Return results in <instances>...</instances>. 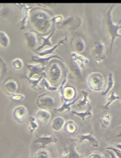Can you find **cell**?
Wrapping results in <instances>:
<instances>
[{
	"label": "cell",
	"instance_id": "obj_27",
	"mask_svg": "<svg viewBox=\"0 0 121 158\" xmlns=\"http://www.w3.org/2000/svg\"><path fill=\"white\" fill-rule=\"evenodd\" d=\"M120 99H121V97L120 96H117L114 91H112L111 95H110V96L106 98V102L105 104L104 105L102 109L103 110H108V109L110 107V106H111L113 103H114L115 101H116V100H120Z\"/></svg>",
	"mask_w": 121,
	"mask_h": 158
},
{
	"label": "cell",
	"instance_id": "obj_3",
	"mask_svg": "<svg viewBox=\"0 0 121 158\" xmlns=\"http://www.w3.org/2000/svg\"><path fill=\"white\" fill-rule=\"evenodd\" d=\"M88 87L93 91H100L104 88V78L103 75L99 72H93L89 75L86 79Z\"/></svg>",
	"mask_w": 121,
	"mask_h": 158
},
{
	"label": "cell",
	"instance_id": "obj_14",
	"mask_svg": "<svg viewBox=\"0 0 121 158\" xmlns=\"http://www.w3.org/2000/svg\"><path fill=\"white\" fill-rule=\"evenodd\" d=\"M27 67L28 68L29 70V78H33L34 76H43L45 74V72L44 70H45L46 67L42 66L40 64H27Z\"/></svg>",
	"mask_w": 121,
	"mask_h": 158
},
{
	"label": "cell",
	"instance_id": "obj_43",
	"mask_svg": "<svg viewBox=\"0 0 121 158\" xmlns=\"http://www.w3.org/2000/svg\"><path fill=\"white\" fill-rule=\"evenodd\" d=\"M106 151L107 153H108L110 155L111 158H118L117 157V155L115 154V152H113L112 151H110V150H106Z\"/></svg>",
	"mask_w": 121,
	"mask_h": 158
},
{
	"label": "cell",
	"instance_id": "obj_41",
	"mask_svg": "<svg viewBox=\"0 0 121 158\" xmlns=\"http://www.w3.org/2000/svg\"><path fill=\"white\" fill-rule=\"evenodd\" d=\"M63 20H64V17H63L61 15H58L56 16H53L52 18V23H56L57 24L61 23Z\"/></svg>",
	"mask_w": 121,
	"mask_h": 158
},
{
	"label": "cell",
	"instance_id": "obj_42",
	"mask_svg": "<svg viewBox=\"0 0 121 158\" xmlns=\"http://www.w3.org/2000/svg\"><path fill=\"white\" fill-rule=\"evenodd\" d=\"M114 138H120L121 139V125L118 127L117 131L114 135Z\"/></svg>",
	"mask_w": 121,
	"mask_h": 158
},
{
	"label": "cell",
	"instance_id": "obj_16",
	"mask_svg": "<svg viewBox=\"0 0 121 158\" xmlns=\"http://www.w3.org/2000/svg\"><path fill=\"white\" fill-rule=\"evenodd\" d=\"M93 134H94V132L92 130V131H90L89 133H88V134H81L78 135L77 140L79 141V143H81L84 141H88L90 144H91V146L93 147L97 148L99 146V142L97 140V139L94 137Z\"/></svg>",
	"mask_w": 121,
	"mask_h": 158
},
{
	"label": "cell",
	"instance_id": "obj_29",
	"mask_svg": "<svg viewBox=\"0 0 121 158\" xmlns=\"http://www.w3.org/2000/svg\"><path fill=\"white\" fill-rule=\"evenodd\" d=\"M10 44V39L6 32L0 31V45L3 48H7Z\"/></svg>",
	"mask_w": 121,
	"mask_h": 158
},
{
	"label": "cell",
	"instance_id": "obj_36",
	"mask_svg": "<svg viewBox=\"0 0 121 158\" xmlns=\"http://www.w3.org/2000/svg\"><path fill=\"white\" fill-rule=\"evenodd\" d=\"M7 72V66L3 59L0 57V80L4 77Z\"/></svg>",
	"mask_w": 121,
	"mask_h": 158
},
{
	"label": "cell",
	"instance_id": "obj_12",
	"mask_svg": "<svg viewBox=\"0 0 121 158\" xmlns=\"http://www.w3.org/2000/svg\"><path fill=\"white\" fill-rule=\"evenodd\" d=\"M25 37L27 45L31 50H35L37 49L38 45V34L35 31H29L24 34Z\"/></svg>",
	"mask_w": 121,
	"mask_h": 158
},
{
	"label": "cell",
	"instance_id": "obj_32",
	"mask_svg": "<svg viewBox=\"0 0 121 158\" xmlns=\"http://www.w3.org/2000/svg\"><path fill=\"white\" fill-rule=\"evenodd\" d=\"M114 84H115V81H114V76H113V74L111 73H110L109 74L108 82H107L106 88L105 89V91H103L101 94L102 96H106V95L108 94V93L113 89V87H114Z\"/></svg>",
	"mask_w": 121,
	"mask_h": 158
},
{
	"label": "cell",
	"instance_id": "obj_4",
	"mask_svg": "<svg viewBox=\"0 0 121 158\" xmlns=\"http://www.w3.org/2000/svg\"><path fill=\"white\" fill-rule=\"evenodd\" d=\"M66 81L67 77H65L64 79V80L63 81L61 86L60 87V100H66V101H72V100H74L77 98V91L76 89L74 86H64Z\"/></svg>",
	"mask_w": 121,
	"mask_h": 158
},
{
	"label": "cell",
	"instance_id": "obj_45",
	"mask_svg": "<svg viewBox=\"0 0 121 158\" xmlns=\"http://www.w3.org/2000/svg\"><path fill=\"white\" fill-rule=\"evenodd\" d=\"M120 105H121V104H120Z\"/></svg>",
	"mask_w": 121,
	"mask_h": 158
},
{
	"label": "cell",
	"instance_id": "obj_20",
	"mask_svg": "<svg viewBox=\"0 0 121 158\" xmlns=\"http://www.w3.org/2000/svg\"><path fill=\"white\" fill-rule=\"evenodd\" d=\"M65 124V119L61 116H56L52 121V128L54 131L59 132L64 128Z\"/></svg>",
	"mask_w": 121,
	"mask_h": 158
},
{
	"label": "cell",
	"instance_id": "obj_18",
	"mask_svg": "<svg viewBox=\"0 0 121 158\" xmlns=\"http://www.w3.org/2000/svg\"><path fill=\"white\" fill-rule=\"evenodd\" d=\"M71 57H72L73 61L75 62L81 69H84L85 66L89 63V59H88L86 57L81 55V54L75 52H71Z\"/></svg>",
	"mask_w": 121,
	"mask_h": 158
},
{
	"label": "cell",
	"instance_id": "obj_35",
	"mask_svg": "<svg viewBox=\"0 0 121 158\" xmlns=\"http://www.w3.org/2000/svg\"><path fill=\"white\" fill-rule=\"evenodd\" d=\"M12 66L14 68V69L19 70L23 69V67L24 66V63L23 61L20 58H16L14 59L11 62Z\"/></svg>",
	"mask_w": 121,
	"mask_h": 158
},
{
	"label": "cell",
	"instance_id": "obj_40",
	"mask_svg": "<svg viewBox=\"0 0 121 158\" xmlns=\"http://www.w3.org/2000/svg\"><path fill=\"white\" fill-rule=\"evenodd\" d=\"M106 150H110V151H112L113 152H115V154L117 155V157L118 158H121V151H120L119 149L115 148V147L109 146V147H106Z\"/></svg>",
	"mask_w": 121,
	"mask_h": 158
},
{
	"label": "cell",
	"instance_id": "obj_28",
	"mask_svg": "<svg viewBox=\"0 0 121 158\" xmlns=\"http://www.w3.org/2000/svg\"><path fill=\"white\" fill-rule=\"evenodd\" d=\"M112 118V116L110 113H107L104 115L102 118H100V126L102 129H106L107 127L109 126L110 123H111Z\"/></svg>",
	"mask_w": 121,
	"mask_h": 158
},
{
	"label": "cell",
	"instance_id": "obj_13",
	"mask_svg": "<svg viewBox=\"0 0 121 158\" xmlns=\"http://www.w3.org/2000/svg\"><path fill=\"white\" fill-rule=\"evenodd\" d=\"M53 59H57L60 60V61H62L63 62L64 61V59H63L61 57L57 55H51L48 56H39L38 55H33L31 56V61L36 63V64H40L42 66L47 67V66H48L49 64V61Z\"/></svg>",
	"mask_w": 121,
	"mask_h": 158
},
{
	"label": "cell",
	"instance_id": "obj_6",
	"mask_svg": "<svg viewBox=\"0 0 121 158\" xmlns=\"http://www.w3.org/2000/svg\"><path fill=\"white\" fill-rule=\"evenodd\" d=\"M36 105L41 110L52 109L54 107L55 100L48 94V93H44L40 95L36 100Z\"/></svg>",
	"mask_w": 121,
	"mask_h": 158
},
{
	"label": "cell",
	"instance_id": "obj_11",
	"mask_svg": "<svg viewBox=\"0 0 121 158\" xmlns=\"http://www.w3.org/2000/svg\"><path fill=\"white\" fill-rule=\"evenodd\" d=\"M58 141V138L54 135L48 136H39L36 135V139L34 141V143H41L40 148H45L50 143H55Z\"/></svg>",
	"mask_w": 121,
	"mask_h": 158
},
{
	"label": "cell",
	"instance_id": "obj_5",
	"mask_svg": "<svg viewBox=\"0 0 121 158\" xmlns=\"http://www.w3.org/2000/svg\"><path fill=\"white\" fill-rule=\"evenodd\" d=\"M48 73L49 80L52 82L57 83L60 80L62 77V68L58 63L53 61L49 64Z\"/></svg>",
	"mask_w": 121,
	"mask_h": 158
},
{
	"label": "cell",
	"instance_id": "obj_39",
	"mask_svg": "<svg viewBox=\"0 0 121 158\" xmlns=\"http://www.w3.org/2000/svg\"><path fill=\"white\" fill-rule=\"evenodd\" d=\"M10 98H11L13 100H15V101H23V100L25 99V96L23 94L17 93V94H13L12 96H10Z\"/></svg>",
	"mask_w": 121,
	"mask_h": 158
},
{
	"label": "cell",
	"instance_id": "obj_31",
	"mask_svg": "<svg viewBox=\"0 0 121 158\" xmlns=\"http://www.w3.org/2000/svg\"><path fill=\"white\" fill-rule=\"evenodd\" d=\"M75 47L76 50L79 53H82L85 50V48H86L85 42L81 37H77L75 39Z\"/></svg>",
	"mask_w": 121,
	"mask_h": 158
},
{
	"label": "cell",
	"instance_id": "obj_17",
	"mask_svg": "<svg viewBox=\"0 0 121 158\" xmlns=\"http://www.w3.org/2000/svg\"><path fill=\"white\" fill-rule=\"evenodd\" d=\"M22 6V10H23V16H22V19L20 20V24H21V30L24 29L27 26L28 22L29 20V16H30V11H31V7L28 6L27 4H20Z\"/></svg>",
	"mask_w": 121,
	"mask_h": 158
},
{
	"label": "cell",
	"instance_id": "obj_44",
	"mask_svg": "<svg viewBox=\"0 0 121 158\" xmlns=\"http://www.w3.org/2000/svg\"><path fill=\"white\" fill-rule=\"evenodd\" d=\"M115 148L119 149L120 151H121V143H117L115 144Z\"/></svg>",
	"mask_w": 121,
	"mask_h": 158
},
{
	"label": "cell",
	"instance_id": "obj_7",
	"mask_svg": "<svg viewBox=\"0 0 121 158\" xmlns=\"http://www.w3.org/2000/svg\"><path fill=\"white\" fill-rule=\"evenodd\" d=\"M2 89L5 94L10 96L13 94H17L20 86L17 80L12 77H9L2 84Z\"/></svg>",
	"mask_w": 121,
	"mask_h": 158
},
{
	"label": "cell",
	"instance_id": "obj_2",
	"mask_svg": "<svg viewBox=\"0 0 121 158\" xmlns=\"http://www.w3.org/2000/svg\"><path fill=\"white\" fill-rule=\"evenodd\" d=\"M115 6V4H112L111 6H110L109 10L106 12V27L107 29H108V31L111 39V45H110V53H112L113 45H114V43L115 39H116V38H121V35L119 34V30L121 29V18L118 24H115L112 20L111 12Z\"/></svg>",
	"mask_w": 121,
	"mask_h": 158
},
{
	"label": "cell",
	"instance_id": "obj_25",
	"mask_svg": "<svg viewBox=\"0 0 121 158\" xmlns=\"http://www.w3.org/2000/svg\"><path fill=\"white\" fill-rule=\"evenodd\" d=\"M64 129L68 133H69L70 135H73L77 131L78 126L75 121H73V120H69V121L65 122Z\"/></svg>",
	"mask_w": 121,
	"mask_h": 158
},
{
	"label": "cell",
	"instance_id": "obj_33",
	"mask_svg": "<svg viewBox=\"0 0 121 158\" xmlns=\"http://www.w3.org/2000/svg\"><path fill=\"white\" fill-rule=\"evenodd\" d=\"M41 84H42V86L43 87V89H45L46 90H48L49 91H56L59 89V86H52L50 85V84L48 81V80H47L46 77H43L42 81H41Z\"/></svg>",
	"mask_w": 121,
	"mask_h": 158
},
{
	"label": "cell",
	"instance_id": "obj_37",
	"mask_svg": "<svg viewBox=\"0 0 121 158\" xmlns=\"http://www.w3.org/2000/svg\"><path fill=\"white\" fill-rule=\"evenodd\" d=\"M70 65H71V67H72L73 71L74 72V73H75L77 77H81V69H80V68H79L77 66V65L73 61V60H72V61H71V63H70Z\"/></svg>",
	"mask_w": 121,
	"mask_h": 158
},
{
	"label": "cell",
	"instance_id": "obj_19",
	"mask_svg": "<svg viewBox=\"0 0 121 158\" xmlns=\"http://www.w3.org/2000/svg\"><path fill=\"white\" fill-rule=\"evenodd\" d=\"M67 41V37H64L63 39H60L56 45L51 48H48L42 52H38V54L39 56H51L52 54L54 53V51L56 50L57 48L60 47L61 45H64Z\"/></svg>",
	"mask_w": 121,
	"mask_h": 158
},
{
	"label": "cell",
	"instance_id": "obj_24",
	"mask_svg": "<svg viewBox=\"0 0 121 158\" xmlns=\"http://www.w3.org/2000/svg\"><path fill=\"white\" fill-rule=\"evenodd\" d=\"M54 31H55V28L53 29V30H52L51 33L49 34L48 36H41V39L43 40V43L42 44L38 46L36 50H35V52H38L41 49L46 47V46H49V47H52V43L50 40L51 38L53 36V34H54Z\"/></svg>",
	"mask_w": 121,
	"mask_h": 158
},
{
	"label": "cell",
	"instance_id": "obj_22",
	"mask_svg": "<svg viewBox=\"0 0 121 158\" xmlns=\"http://www.w3.org/2000/svg\"><path fill=\"white\" fill-rule=\"evenodd\" d=\"M70 113L72 114L73 116H77L83 121H85L86 118H92L93 117V112H92V107L91 106H89L86 111H77L75 110H73L70 111Z\"/></svg>",
	"mask_w": 121,
	"mask_h": 158
},
{
	"label": "cell",
	"instance_id": "obj_9",
	"mask_svg": "<svg viewBox=\"0 0 121 158\" xmlns=\"http://www.w3.org/2000/svg\"><path fill=\"white\" fill-rule=\"evenodd\" d=\"M92 52L94 54L97 64H100L101 61L106 59L105 46L102 40H98L94 43V46L92 49Z\"/></svg>",
	"mask_w": 121,
	"mask_h": 158
},
{
	"label": "cell",
	"instance_id": "obj_38",
	"mask_svg": "<svg viewBox=\"0 0 121 158\" xmlns=\"http://www.w3.org/2000/svg\"><path fill=\"white\" fill-rule=\"evenodd\" d=\"M86 158H104V155L98 151H92L89 152Z\"/></svg>",
	"mask_w": 121,
	"mask_h": 158
},
{
	"label": "cell",
	"instance_id": "obj_1",
	"mask_svg": "<svg viewBox=\"0 0 121 158\" xmlns=\"http://www.w3.org/2000/svg\"><path fill=\"white\" fill-rule=\"evenodd\" d=\"M52 13L48 9L34 8L30 11L29 22L35 30L41 34H47L52 25Z\"/></svg>",
	"mask_w": 121,
	"mask_h": 158
},
{
	"label": "cell",
	"instance_id": "obj_21",
	"mask_svg": "<svg viewBox=\"0 0 121 158\" xmlns=\"http://www.w3.org/2000/svg\"><path fill=\"white\" fill-rule=\"evenodd\" d=\"M46 77V73L44 75L41 76V77H38L37 79H33V78H29V77L27 75H24V77L26 79V80L28 81L29 84H30V86H31V88L35 90V91H40V90H42L43 89V88H41L39 86V83L41 81H42L43 78Z\"/></svg>",
	"mask_w": 121,
	"mask_h": 158
},
{
	"label": "cell",
	"instance_id": "obj_10",
	"mask_svg": "<svg viewBox=\"0 0 121 158\" xmlns=\"http://www.w3.org/2000/svg\"><path fill=\"white\" fill-rule=\"evenodd\" d=\"M68 141V145L65 147L68 152L66 158H84V155L79 154L77 151V142L78 140L74 138H69Z\"/></svg>",
	"mask_w": 121,
	"mask_h": 158
},
{
	"label": "cell",
	"instance_id": "obj_8",
	"mask_svg": "<svg viewBox=\"0 0 121 158\" xmlns=\"http://www.w3.org/2000/svg\"><path fill=\"white\" fill-rule=\"evenodd\" d=\"M13 117L19 124H23L28 117V110L23 105H19L13 110Z\"/></svg>",
	"mask_w": 121,
	"mask_h": 158
},
{
	"label": "cell",
	"instance_id": "obj_30",
	"mask_svg": "<svg viewBox=\"0 0 121 158\" xmlns=\"http://www.w3.org/2000/svg\"><path fill=\"white\" fill-rule=\"evenodd\" d=\"M29 127L28 129L29 130V132L31 134H33L36 129L39 127V123H38L36 118L34 116H30L29 117Z\"/></svg>",
	"mask_w": 121,
	"mask_h": 158
},
{
	"label": "cell",
	"instance_id": "obj_26",
	"mask_svg": "<svg viewBox=\"0 0 121 158\" xmlns=\"http://www.w3.org/2000/svg\"><path fill=\"white\" fill-rule=\"evenodd\" d=\"M81 92L83 94V99H81L79 100V102L77 105V107L79 108H81L84 106L87 105L88 107L89 106H90V100L89 98V90H81Z\"/></svg>",
	"mask_w": 121,
	"mask_h": 158
},
{
	"label": "cell",
	"instance_id": "obj_15",
	"mask_svg": "<svg viewBox=\"0 0 121 158\" xmlns=\"http://www.w3.org/2000/svg\"><path fill=\"white\" fill-rule=\"evenodd\" d=\"M38 123L41 125H45L50 121L52 114L47 110H39L35 114Z\"/></svg>",
	"mask_w": 121,
	"mask_h": 158
},
{
	"label": "cell",
	"instance_id": "obj_23",
	"mask_svg": "<svg viewBox=\"0 0 121 158\" xmlns=\"http://www.w3.org/2000/svg\"><path fill=\"white\" fill-rule=\"evenodd\" d=\"M79 99L78 97H77L76 98L72 100V101H66V100H61L63 104L62 105L60 106V107L57 108V109H54V111L55 112H64L65 111H70V108H71V106L73 105L76 102L77 100Z\"/></svg>",
	"mask_w": 121,
	"mask_h": 158
},
{
	"label": "cell",
	"instance_id": "obj_34",
	"mask_svg": "<svg viewBox=\"0 0 121 158\" xmlns=\"http://www.w3.org/2000/svg\"><path fill=\"white\" fill-rule=\"evenodd\" d=\"M34 158H50L49 153L47 150L40 148L34 155Z\"/></svg>",
	"mask_w": 121,
	"mask_h": 158
}]
</instances>
